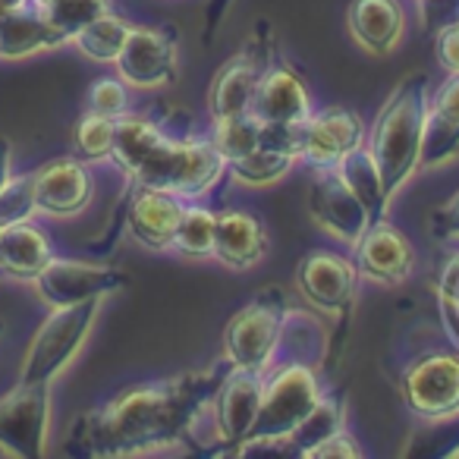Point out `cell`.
<instances>
[{
	"instance_id": "obj_43",
	"label": "cell",
	"mask_w": 459,
	"mask_h": 459,
	"mask_svg": "<svg viewBox=\"0 0 459 459\" xmlns=\"http://www.w3.org/2000/svg\"><path fill=\"white\" fill-rule=\"evenodd\" d=\"M0 237H4V227H0Z\"/></svg>"
},
{
	"instance_id": "obj_18",
	"label": "cell",
	"mask_w": 459,
	"mask_h": 459,
	"mask_svg": "<svg viewBox=\"0 0 459 459\" xmlns=\"http://www.w3.org/2000/svg\"><path fill=\"white\" fill-rule=\"evenodd\" d=\"M249 114L258 123H302L312 114V89L296 66L271 60L252 95Z\"/></svg>"
},
{
	"instance_id": "obj_6",
	"label": "cell",
	"mask_w": 459,
	"mask_h": 459,
	"mask_svg": "<svg viewBox=\"0 0 459 459\" xmlns=\"http://www.w3.org/2000/svg\"><path fill=\"white\" fill-rule=\"evenodd\" d=\"M400 396L415 419L444 421L459 415V350L428 346L400 368Z\"/></svg>"
},
{
	"instance_id": "obj_17",
	"label": "cell",
	"mask_w": 459,
	"mask_h": 459,
	"mask_svg": "<svg viewBox=\"0 0 459 459\" xmlns=\"http://www.w3.org/2000/svg\"><path fill=\"white\" fill-rule=\"evenodd\" d=\"M365 142V123L352 108L331 104V108L312 110L306 120V142H302V160L308 167H337L352 148Z\"/></svg>"
},
{
	"instance_id": "obj_1",
	"label": "cell",
	"mask_w": 459,
	"mask_h": 459,
	"mask_svg": "<svg viewBox=\"0 0 459 459\" xmlns=\"http://www.w3.org/2000/svg\"><path fill=\"white\" fill-rule=\"evenodd\" d=\"M230 365L179 371L160 381L133 384L79 419L70 453L98 459L145 456L179 446L195 434Z\"/></svg>"
},
{
	"instance_id": "obj_10",
	"label": "cell",
	"mask_w": 459,
	"mask_h": 459,
	"mask_svg": "<svg viewBox=\"0 0 459 459\" xmlns=\"http://www.w3.org/2000/svg\"><path fill=\"white\" fill-rule=\"evenodd\" d=\"M51 428V387L16 384L0 396V453L16 459H39L48 450Z\"/></svg>"
},
{
	"instance_id": "obj_19",
	"label": "cell",
	"mask_w": 459,
	"mask_h": 459,
	"mask_svg": "<svg viewBox=\"0 0 459 459\" xmlns=\"http://www.w3.org/2000/svg\"><path fill=\"white\" fill-rule=\"evenodd\" d=\"M186 198L158 186H135L126 208V227L139 246L152 252H170L177 223L186 211Z\"/></svg>"
},
{
	"instance_id": "obj_26",
	"label": "cell",
	"mask_w": 459,
	"mask_h": 459,
	"mask_svg": "<svg viewBox=\"0 0 459 459\" xmlns=\"http://www.w3.org/2000/svg\"><path fill=\"white\" fill-rule=\"evenodd\" d=\"M337 170H340V177H343V183L352 189V195L365 204V211H368L371 221L387 217L390 198H387V192H384L381 170H377L375 158H371V152L365 148V142L359 148H352V152L340 160Z\"/></svg>"
},
{
	"instance_id": "obj_23",
	"label": "cell",
	"mask_w": 459,
	"mask_h": 459,
	"mask_svg": "<svg viewBox=\"0 0 459 459\" xmlns=\"http://www.w3.org/2000/svg\"><path fill=\"white\" fill-rule=\"evenodd\" d=\"M66 45L57 29L48 22L41 0H16L7 13L0 16V57L20 60L39 51Z\"/></svg>"
},
{
	"instance_id": "obj_20",
	"label": "cell",
	"mask_w": 459,
	"mask_h": 459,
	"mask_svg": "<svg viewBox=\"0 0 459 459\" xmlns=\"http://www.w3.org/2000/svg\"><path fill=\"white\" fill-rule=\"evenodd\" d=\"M459 158V76H446L428 91L419 170H440Z\"/></svg>"
},
{
	"instance_id": "obj_15",
	"label": "cell",
	"mask_w": 459,
	"mask_h": 459,
	"mask_svg": "<svg viewBox=\"0 0 459 459\" xmlns=\"http://www.w3.org/2000/svg\"><path fill=\"white\" fill-rule=\"evenodd\" d=\"M352 262L359 268V277L381 287H396L412 274L415 249L400 227L381 217V221H371L359 243L352 246Z\"/></svg>"
},
{
	"instance_id": "obj_27",
	"label": "cell",
	"mask_w": 459,
	"mask_h": 459,
	"mask_svg": "<svg viewBox=\"0 0 459 459\" xmlns=\"http://www.w3.org/2000/svg\"><path fill=\"white\" fill-rule=\"evenodd\" d=\"M129 29H133V22H126L120 13L108 10L104 16L91 20L85 29H79V32L73 35V45H76L79 54H85V57L95 60V64H114V60L120 57Z\"/></svg>"
},
{
	"instance_id": "obj_12",
	"label": "cell",
	"mask_w": 459,
	"mask_h": 459,
	"mask_svg": "<svg viewBox=\"0 0 459 459\" xmlns=\"http://www.w3.org/2000/svg\"><path fill=\"white\" fill-rule=\"evenodd\" d=\"M308 211H312L315 223L321 230H327L333 239H340L346 246H356L359 237H362L371 223L365 204L352 195V189L343 183L337 167H312Z\"/></svg>"
},
{
	"instance_id": "obj_35",
	"label": "cell",
	"mask_w": 459,
	"mask_h": 459,
	"mask_svg": "<svg viewBox=\"0 0 459 459\" xmlns=\"http://www.w3.org/2000/svg\"><path fill=\"white\" fill-rule=\"evenodd\" d=\"M39 208H35V186L32 173H13L10 183L0 189V227L7 230L13 223L35 221Z\"/></svg>"
},
{
	"instance_id": "obj_13",
	"label": "cell",
	"mask_w": 459,
	"mask_h": 459,
	"mask_svg": "<svg viewBox=\"0 0 459 459\" xmlns=\"http://www.w3.org/2000/svg\"><path fill=\"white\" fill-rule=\"evenodd\" d=\"M35 186V208L45 217H66L82 214L95 195V177L82 158H54L32 170Z\"/></svg>"
},
{
	"instance_id": "obj_7",
	"label": "cell",
	"mask_w": 459,
	"mask_h": 459,
	"mask_svg": "<svg viewBox=\"0 0 459 459\" xmlns=\"http://www.w3.org/2000/svg\"><path fill=\"white\" fill-rule=\"evenodd\" d=\"M101 302H79V306H64L51 308V315L45 318V325L39 327V333L29 343V352L22 359L20 381L16 384H41L51 387L54 377H60L66 371V365L76 359V352L82 350V343L89 340L91 325L98 318Z\"/></svg>"
},
{
	"instance_id": "obj_24",
	"label": "cell",
	"mask_w": 459,
	"mask_h": 459,
	"mask_svg": "<svg viewBox=\"0 0 459 459\" xmlns=\"http://www.w3.org/2000/svg\"><path fill=\"white\" fill-rule=\"evenodd\" d=\"M54 258V243L35 221L13 223L0 237V274L32 283Z\"/></svg>"
},
{
	"instance_id": "obj_16",
	"label": "cell",
	"mask_w": 459,
	"mask_h": 459,
	"mask_svg": "<svg viewBox=\"0 0 459 459\" xmlns=\"http://www.w3.org/2000/svg\"><path fill=\"white\" fill-rule=\"evenodd\" d=\"M268 64H271V48L262 45V41H246V48H239L217 70V76L211 79V89H208L211 123L249 110L255 85L262 79V73L268 70Z\"/></svg>"
},
{
	"instance_id": "obj_28",
	"label": "cell",
	"mask_w": 459,
	"mask_h": 459,
	"mask_svg": "<svg viewBox=\"0 0 459 459\" xmlns=\"http://www.w3.org/2000/svg\"><path fill=\"white\" fill-rule=\"evenodd\" d=\"M343 428H346V396L325 394L318 406L312 409V415H308L287 440H290V446H293V456H308L321 440L343 431Z\"/></svg>"
},
{
	"instance_id": "obj_29",
	"label": "cell",
	"mask_w": 459,
	"mask_h": 459,
	"mask_svg": "<svg viewBox=\"0 0 459 459\" xmlns=\"http://www.w3.org/2000/svg\"><path fill=\"white\" fill-rule=\"evenodd\" d=\"M214 230L217 211L189 202L177 223V233H173V252L186 258H211L214 255Z\"/></svg>"
},
{
	"instance_id": "obj_4",
	"label": "cell",
	"mask_w": 459,
	"mask_h": 459,
	"mask_svg": "<svg viewBox=\"0 0 459 459\" xmlns=\"http://www.w3.org/2000/svg\"><path fill=\"white\" fill-rule=\"evenodd\" d=\"M287 315V290L277 283L262 287L223 327V362L264 375L281 352Z\"/></svg>"
},
{
	"instance_id": "obj_5",
	"label": "cell",
	"mask_w": 459,
	"mask_h": 459,
	"mask_svg": "<svg viewBox=\"0 0 459 459\" xmlns=\"http://www.w3.org/2000/svg\"><path fill=\"white\" fill-rule=\"evenodd\" d=\"M223 173L227 160L211 135H167L158 154L133 179V186H158L186 202H198L221 183Z\"/></svg>"
},
{
	"instance_id": "obj_30",
	"label": "cell",
	"mask_w": 459,
	"mask_h": 459,
	"mask_svg": "<svg viewBox=\"0 0 459 459\" xmlns=\"http://www.w3.org/2000/svg\"><path fill=\"white\" fill-rule=\"evenodd\" d=\"M293 164H299V160L258 142L255 152H249L246 158L227 164V173L237 179L239 186H271L287 177V173L293 170Z\"/></svg>"
},
{
	"instance_id": "obj_14",
	"label": "cell",
	"mask_w": 459,
	"mask_h": 459,
	"mask_svg": "<svg viewBox=\"0 0 459 459\" xmlns=\"http://www.w3.org/2000/svg\"><path fill=\"white\" fill-rule=\"evenodd\" d=\"M262 377L264 375H258V371L233 368V365L227 368V375H223L221 387H217L214 400L208 406L221 446L233 450L252 434L258 406H262Z\"/></svg>"
},
{
	"instance_id": "obj_37",
	"label": "cell",
	"mask_w": 459,
	"mask_h": 459,
	"mask_svg": "<svg viewBox=\"0 0 459 459\" xmlns=\"http://www.w3.org/2000/svg\"><path fill=\"white\" fill-rule=\"evenodd\" d=\"M412 4H415V10H419L421 29H425L428 35L459 22V0H412Z\"/></svg>"
},
{
	"instance_id": "obj_33",
	"label": "cell",
	"mask_w": 459,
	"mask_h": 459,
	"mask_svg": "<svg viewBox=\"0 0 459 459\" xmlns=\"http://www.w3.org/2000/svg\"><path fill=\"white\" fill-rule=\"evenodd\" d=\"M48 22L57 29L64 41H73L79 29H85L91 20L104 16L110 10V0H41Z\"/></svg>"
},
{
	"instance_id": "obj_11",
	"label": "cell",
	"mask_w": 459,
	"mask_h": 459,
	"mask_svg": "<svg viewBox=\"0 0 459 459\" xmlns=\"http://www.w3.org/2000/svg\"><path fill=\"white\" fill-rule=\"evenodd\" d=\"M32 283L48 306L64 308V306H79V302H95V299L104 302L117 290L126 287V274L120 268H108V264H91V262L54 255Z\"/></svg>"
},
{
	"instance_id": "obj_38",
	"label": "cell",
	"mask_w": 459,
	"mask_h": 459,
	"mask_svg": "<svg viewBox=\"0 0 459 459\" xmlns=\"http://www.w3.org/2000/svg\"><path fill=\"white\" fill-rule=\"evenodd\" d=\"M428 230H431V237L440 239V243L459 246V189L453 192L440 208L431 211V223H428Z\"/></svg>"
},
{
	"instance_id": "obj_40",
	"label": "cell",
	"mask_w": 459,
	"mask_h": 459,
	"mask_svg": "<svg viewBox=\"0 0 459 459\" xmlns=\"http://www.w3.org/2000/svg\"><path fill=\"white\" fill-rule=\"evenodd\" d=\"M444 431L440 434V440H434L431 446H446L440 456H450V459H459V415H453V419H444Z\"/></svg>"
},
{
	"instance_id": "obj_25",
	"label": "cell",
	"mask_w": 459,
	"mask_h": 459,
	"mask_svg": "<svg viewBox=\"0 0 459 459\" xmlns=\"http://www.w3.org/2000/svg\"><path fill=\"white\" fill-rule=\"evenodd\" d=\"M167 129L158 120L145 114H133L126 110L123 117H117V133H114V148H110V160L120 167L133 183L142 173V167L158 154V148L164 145Z\"/></svg>"
},
{
	"instance_id": "obj_21",
	"label": "cell",
	"mask_w": 459,
	"mask_h": 459,
	"mask_svg": "<svg viewBox=\"0 0 459 459\" xmlns=\"http://www.w3.org/2000/svg\"><path fill=\"white\" fill-rule=\"evenodd\" d=\"M346 29L362 51L387 57L406 35V7L403 0H350Z\"/></svg>"
},
{
	"instance_id": "obj_41",
	"label": "cell",
	"mask_w": 459,
	"mask_h": 459,
	"mask_svg": "<svg viewBox=\"0 0 459 459\" xmlns=\"http://www.w3.org/2000/svg\"><path fill=\"white\" fill-rule=\"evenodd\" d=\"M10 177H13V145L0 135V189L10 183Z\"/></svg>"
},
{
	"instance_id": "obj_2",
	"label": "cell",
	"mask_w": 459,
	"mask_h": 459,
	"mask_svg": "<svg viewBox=\"0 0 459 459\" xmlns=\"http://www.w3.org/2000/svg\"><path fill=\"white\" fill-rule=\"evenodd\" d=\"M425 110H428V76H406L387 101L381 104L365 148L375 158L384 179V192L394 198L403 186L419 173L421 158V133H425Z\"/></svg>"
},
{
	"instance_id": "obj_42",
	"label": "cell",
	"mask_w": 459,
	"mask_h": 459,
	"mask_svg": "<svg viewBox=\"0 0 459 459\" xmlns=\"http://www.w3.org/2000/svg\"><path fill=\"white\" fill-rule=\"evenodd\" d=\"M13 4H16V0H0V16L7 13V10H10V7H13Z\"/></svg>"
},
{
	"instance_id": "obj_39",
	"label": "cell",
	"mask_w": 459,
	"mask_h": 459,
	"mask_svg": "<svg viewBox=\"0 0 459 459\" xmlns=\"http://www.w3.org/2000/svg\"><path fill=\"white\" fill-rule=\"evenodd\" d=\"M333 456H350V459L362 456V450H359L356 440L346 434V428H343V431H337V434H331L327 440H321V444L315 446L306 459H333Z\"/></svg>"
},
{
	"instance_id": "obj_32",
	"label": "cell",
	"mask_w": 459,
	"mask_h": 459,
	"mask_svg": "<svg viewBox=\"0 0 459 459\" xmlns=\"http://www.w3.org/2000/svg\"><path fill=\"white\" fill-rule=\"evenodd\" d=\"M114 133H117L114 117L85 110V114L76 120V129H73L76 158H82L85 164H91V160H108L110 148H114Z\"/></svg>"
},
{
	"instance_id": "obj_36",
	"label": "cell",
	"mask_w": 459,
	"mask_h": 459,
	"mask_svg": "<svg viewBox=\"0 0 459 459\" xmlns=\"http://www.w3.org/2000/svg\"><path fill=\"white\" fill-rule=\"evenodd\" d=\"M129 85L123 82L120 76H104L98 82H91L89 89V98H85V110H95V114H104V117H123L129 110Z\"/></svg>"
},
{
	"instance_id": "obj_31",
	"label": "cell",
	"mask_w": 459,
	"mask_h": 459,
	"mask_svg": "<svg viewBox=\"0 0 459 459\" xmlns=\"http://www.w3.org/2000/svg\"><path fill=\"white\" fill-rule=\"evenodd\" d=\"M211 139H214L217 152L223 154L227 164L246 158L249 152L258 148V139H262V123L246 110V114L227 117V120H214L211 123Z\"/></svg>"
},
{
	"instance_id": "obj_3",
	"label": "cell",
	"mask_w": 459,
	"mask_h": 459,
	"mask_svg": "<svg viewBox=\"0 0 459 459\" xmlns=\"http://www.w3.org/2000/svg\"><path fill=\"white\" fill-rule=\"evenodd\" d=\"M327 394L318 365L299 359H274L262 377V406L246 440H287Z\"/></svg>"
},
{
	"instance_id": "obj_8",
	"label": "cell",
	"mask_w": 459,
	"mask_h": 459,
	"mask_svg": "<svg viewBox=\"0 0 459 459\" xmlns=\"http://www.w3.org/2000/svg\"><path fill=\"white\" fill-rule=\"evenodd\" d=\"M293 281L299 296L315 312L346 325L352 306H356V290L362 277H359V268L350 255H340L331 249H312L299 258Z\"/></svg>"
},
{
	"instance_id": "obj_22",
	"label": "cell",
	"mask_w": 459,
	"mask_h": 459,
	"mask_svg": "<svg viewBox=\"0 0 459 459\" xmlns=\"http://www.w3.org/2000/svg\"><path fill=\"white\" fill-rule=\"evenodd\" d=\"M268 252V230L252 211L227 208L217 214L214 230V255L223 268L230 271H249Z\"/></svg>"
},
{
	"instance_id": "obj_9",
	"label": "cell",
	"mask_w": 459,
	"mask_h": 459,
	"mask_svg": "<svg viewBox=\"0 0 459 459\" xmlns=\"http://www.w3.org/2000/svg\"><path fill=\"white\" fill-rule=\"evenodd\" d=\"M114 70L129 89L158 91L179 76V39L170 26H133Z\"/></svg>"
},
{
	"instance_id": "obj_34",
	"label": "cell",
	"mask_w": 459,
	"mask_h": 459,
	"mask_svg": "<svg viewBox=\"0 0 459 459\" xmlns=\"http://www.w3.org/2000/svg\"><path fill=\"white\" fill-rule=\"evenodd\" d=\"M437 315L446 340L459 350V249L444 262L437 274Z\"/></svg>"
}]
</instances>
